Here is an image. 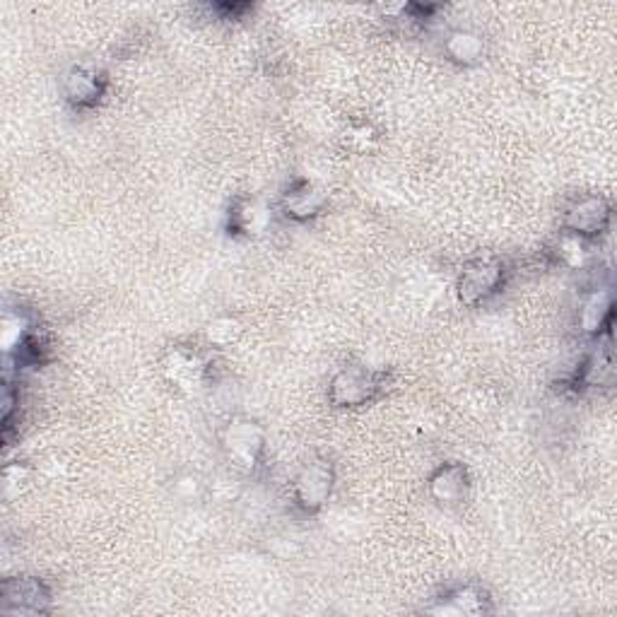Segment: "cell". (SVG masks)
<instances>
[{
    "mask_svg": "<svg viewBox=\"0 0 617 617\" xmlns=\"http://www.w3.org/2000/svg\"><path fill=\"white\" fill-rule=\"evenodd\" d=\"M266 427L256 417L236 415L222 427L220 446L230 466L240 472H256L266 456Z\"/></svg>",
    "mask_w": 617,
    "mask_h": 617,
    "instance_id": "cell-1",
    "label": "cell"
},
{
    "mask_svg": "<svg viewBox=\"0 0 617 617\" xmlns=\"http://www.w3.org/2000/svg\"><path fill=\"white\" fill-rule=\"evenodd\" d=\"M507 280V264L497 256L472 258L458 273L456 295L468 309H478L502 290Z\"/></svg>",
    "mask_w": 617,
    "mask_h": 617,
    "instance_id": "cell-2",
    "label": "cell"
},
{
    "mask_svg": "<svg viewBox=\"0 0 617 617\" xmlns=\"http://www.w3.org/2000/svg\"><path fill=\"white\" fill-rule=\"evenodd\" d=\"M386 376L382 372L372 370L364 364H350L338 370L328 384V401L333 408H362V405L372 403L384 389Z\"/></svg>",
    "mask_w": 617,
    "mask_h": 617,
    "instance_id": "cell-3",
    "label": "cell"
},
{
    "mask_svg": "<svg viewBox=\"0 0 617 617\" xmlns=\"http://www.w3.org/2000/svg\"><path fill=\"white\" fill-rule=\"evenodd\" d=\"M336 488V468L328 458H311L292 480V502L305 514H319Z\"/></svg>",
    "mask_w": 617,
    "mask_h": 617,
    "instance_id": "cell-4",
    "label": "cell"
},
{
    "mask_svg": "<svg viewBox=\"0 0 617 617\" xmlns=\"http://www.w3.org/2000/svg\"><path fill=\"white\" fill-rule=\"evenodd\" d=\"M107 73L92 63H75L61 77L63 97L77 111L95 109L107 95Z\"/></svg>",
    "mask_w": 617,
    "mask_h": 617,
    "instance_id": "cell-5",
    "label": "cell"
},
{
    "mask_svg": "<svg viewBox=\"0 0 617 617\" xmlns=\"http://www.w3.org/2000/svg\"><path fill=\"white\" fill-rule=\"evenodd\" d=\"M51 588L39 576H12L0 584V610L8 615L46 613Z\"/></svg>",
    "mask_w": 617,
    "mask_h": 617,
    "instance_id": "cell-6",
    "label": "cell"
},
{
    "mask_svg": "<svg viewBox=\"0 0 617 617\" xmlns=\"http://www.w3.org/2000/svg\"><path fill=\"white\" fill-rule=\"evenodd\" d=\"M162 376L177 391L195 393L205 384L208 362L201 350L191 345H172L162 358Z\"/></svg>",
    "mask_w": 617,
    "mask_h": 617,
    "instance_id": "cell-7",
    "label": "cell"
},
{
    "mask_svg": "<svg viewBox=\"0 0 617 617\" xmlns=\"http://www.w3.org/2000/svg\"><path fill=\"white\" fill-rule=\"evenodd\" d=\"M610 217L613 210L610 203L600 195H586V199H579L574 205L567 208L564 213V232L582 236V240H594V236L603 234L610 227Z\"/></svg>",
    "mask_w": 617,
    "mask_h": 617,
    "instance_id": "cell-8",
    "label": "cell"
},
{
    "mask_svg": "<svg viewBox=\"0 0 617 617\" xmlns=\"http://www.w3.org/2000/svg\"><path fill=\"white\" fill-rule=\"evenodd\" d=\"M470 490L468 468L458 461L442 464L427 480V492L442 507L461 504Z\"/></svg>",
    "mask_w": 617,
    "mask_h": 617,
    "instance_id": "cell-9",
    "label": "cell"
},
{
    "mask_svg": "<svg viewBox=\"0 0 617 617\" xmlns=\"http://www.w3.org/2000/svg\"><path fill=\"white\" fill-rule=\"evenodd\" d=\"M273 225V208L260 199H236L230 208V232L244 240H258Z\"/></svg>",
    "mask_w": 617,
    "mask_h": 617,
    "instance_id": "cell-10",
    "label": "cell"
},
{
    "mask_svg": "<svg viewBox=\"0 0 617 617\" xmlns=\"http://www.w3.org/2000/svg\"><path fill=\"white\" fill-rule=\"evenodd\" d=\"M326 193L307 179L295 181L290 189L283 193L280 210L287 220L292 222H309L313 217H319L326 210Z\"/></svg>",
    "mask_w": 617,
    "mask_h": 617,
    "instance_id": "cell-11",
    "label": "cell"
},
{
    "mask_svg": "<svg viewBox=\"0 0 617 617\" xmlns=\"http://www.w3.org/2000/svg\"><path fill=\"white\" fill-rule=\"evenodd\" d=\"M613 319V292L608 287H596L591 290L579 305V331L591 338H600L603 333H608Z\"/></svg>",
    "mask_w": 617,
    "mask_h": 617,
    "instance_id": "cell-12",
    "label": "cell"
},
{
    "mask_svg": "<svg viewBox=\"0 0 617 617\" xmlns=\"http://www.w3.org/2000/svg\"><path fill=\"white\" fill-rule=\"evenodd\" d=\"M444 54L461 68H470V65L482 63L485 54H488V42L476 30L456 28L444 36Z\"/></svg>",
    "mask_w": 617,
    "mask_h": 617,
    "instance_id": "cell-13",
    "label": "cell"
},
{
    "mask_svg": "<svg viewBox=\"0 0 617 617\" xmlns=\"http://www.w3.org/2000/svg\"><path fill=\"white\" fill-rule=\"evenodd\" d=\"M613 379H615V360H613L610 338L606 336V343H600L579 366V372H576V384H582L584 389H600V386H610Z\"/></svg>",
    "mask_w": 617,
    "mask_h": 617,
    "instance_id": "cell-14",
    "label": "cell"
},
{
    "mask_svg": "<svg viewBox=\"0 0 617 617\" xmlns=\"http://www.w3.org/2000/svg\"><path fill=\"white\" fill-rule=\"evenodd\" d=\"M488 594L480 586H456L451 588L449 594H446L439 606L429 608V613H437V615H482L488 613Z\"/></svg>",
    "mask_w": 617,
    "mask_h": 617,
    "instance_id": "cell-15",
    "label": "cell"
},
{
    "mask_svg": "<svg viewBox=\"0 0 617 617\" xmlns=\"http://www.w3.org/2000/svg\"><path fill=\"white\" fill-rule=\"evenodd\" d=\"M557 258L562 266H567L570 270H584L591 266V258H594V252H591V242L582 240V236L562 232L560 242H557Z\"/></svg>",
    "mask_w": 617,
    "mask_h": 617,
    "instance_id": "cell-16",
    "label": "cell"
},
{
    "mask_svg": "<svg viewBox=\"0 0 617 617\" xmlns=\"http://www.w3.org/2000/svg\"><path fill=\"white\" fill-rule=\"evenodd\" d=\"M242 323L232 317H217L215 321H210L205 328V340L213 348H230L242 336Z\"/></svg>",
    "mask_w": 617,
    "mask_h": 617,
    "instance_id": "cell-17",
    "label": "cell"
},
{
    "mask_svg": "<svg viewBox=\"0 0 617 617\" xmlns=\"http://www.w3.org/2000/svg\"><path fill=\"white\" fill-rule=\"evenodd\" d=\"M376 142H379V134L370 124H352L345 130V146L360 155L372 152L376 148Z\"/></svg>",
    "mask_w": 617,
    "mask_h": 617,
    "instance_id": "cell-18",
    "label": "cell"
}]
</instances>
